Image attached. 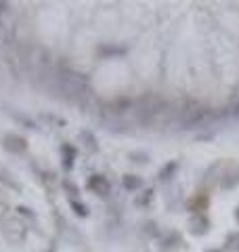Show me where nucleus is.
<instances>
[{"mask_svg":"<svg viewBox=\"0 0 239 252\" xmlns=\"http://www.w3.org/2000/svg\"><path fill=\"white\" fill-rule=\"evenodd\" d=\"M212 114L206 109L204 105H191L189 109H185V114H182V128H202L210 122Z\"/></svg>","mask_w":239,"mask_h":252,"instance_id":"obj_1","label":"nucleus"},{"mask_svg":"<svg viewBox=\"0 0 239 252\" xmlns=\"http://www.w3.org/2000/svg\"><path fill=\"white\" fill-rule=\"evenodd\" d=\"M191 233L193 235H204V233H208L210 229V220L206 215H202V212H197V217L191 219Z\"/></svg>","mask_w":239,"mask_h":252,"instance_id":"obj_2","label":"nucleus"},{"mask_svg":"<svg viewBox=\"0 0 239 252\" xmlns=\"http://www.w3.org/2000/svg\"><path fill=\"white\" fill-rule=\"evenodd\" d=\"M89 187L92 189V191H97L99 195H107V193H109V183H107V181L103 179L101 175L92 177V179H90V183H89Z\"/></svg>","mask_w":239,"mask_h":252,"instance_id":"obj_3","label":"nucleus"},{"mask_svg":"<svg viewBox=\"0 0 239 252\" xmlns=\"http://www.w3.org/2000/svg\"><path fill=\"white\" fill-rule=\"evenodd\" d=\"M177 168H179V162H170L166 168H162V172H159V179H162V181H164V179H170V175H172V172L177 170Z\"/></svg>","mask_w":239,"mask_h":252,"instance_id":"obj_4","label":"nucleus"},{"mask_svg":"<svg viewBox=\"0 0 239 252\" xmlns=\"http://www.w3.org/2000/svg\"><path fill=\"white\" fill-rule=\"evenodd\" d=\"M124 185H126V189H137V187H141V179H137L134 175H128L124 179Z\"/></svg>","mask_w":239,"mask_h":252,"instance_id":"obj_5","label":"nucleus"},{"mask_svg":"<svg viewBox=\"0 0 239 252\" xmlns=\"http://www.w3.org/2000/svg\"><path fill=\"white\" fill-rule=\"evenodd\" d=\"M206 252H220L218 248H210V250H206Z\"/></svg>","mask_w":239,"mask_h":252,"instance_id":"obj_6","label":"nucleus"},{"mask_svg":"<svg viewBox=\"0 0 239 252\" xmlns=\"http://www.w3.org/2000/svg\"><path fill=\"white\" fill-rule=\"evenodd\" d=\"M235 217H237V220H239V208H237V212H235Z\"/></svg>","mask_w":239,"mask_h":252,"instance_id":"obj_7","label":"nucleus"}]
</instances>
